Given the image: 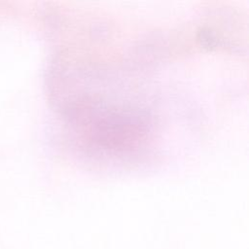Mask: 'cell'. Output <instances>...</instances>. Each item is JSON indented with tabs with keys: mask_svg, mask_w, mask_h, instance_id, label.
Returning a JSON list of instances; mask_svg holds the SVG:
<instances>
[{
	"mask_svg": "<svg viewBox=\"0 0 249 249\" xmlns=\"http://www.w3.org/2000/svg\"><path fill=\"white\" fill-rule=\"evenodd\" d=\"M77 124L90 143L106 151L136 148L146 135V123L136 112L110 108L80 109Z\"/></svg>",
	"mask_w": 249,
	"mask_h": 249,
	"instance_id": "obj_1",
	"label": "cell"
}]
</instances>
